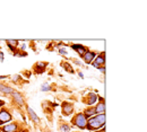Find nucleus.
Here are the masks:
<instances>
[{
    "mask_svg": "<svg viewBox=\"0 0 147 132\" xmlns=\"http://www.w3.org/2000/svg\"><path fill=\"white\" fill-rule=\"evenodd\" d=\"M86 123H87V119L84 115V113H78L73 119V124L76 125L79 129H86Z\"/></svg>",
    "mask_w": 147,
    "mask_h": 132,
    "instance_id": "obj_1",
    "label": "nucleus"
},
{
    "mask_svg": "<svg viewBox=\"0 0 147 132\" xmlns=\"http://www.w3.org/2000/svg\"><path fill=\"white\" fill-rule=\"evenodd\" d=\"M103 127H104V125H102V124L96 120L95 115L92 116V117H90V119L87 120V123H86V129H87V130H91V131H94V130L98 131V130L102 129Z\"/></svg>",
    "mask_w": 147,
    "mask_h": 132,
    "instance_id": "obj_2",
    "label": "nucleus"
},
{
    "mask_svg": "<svg viewBox=\"0 0 147 132\" xmlns=\"http://www.w3.org/2000/svg\"><path fill=\"white\" fill-rule=\"evenodd\" d=\"M11 119H13V116H11V114L9 113L7 110H1L0 111V125H2V124H6V123H8V122H10L11 121Z\"/></svg>",
    "mask_w": 147,
    "mask_h": 132,
    "instance_id": "obj_3",
    "label": "nucleus"
},
{
    "mask_svg": "<svg viewBox=\"0 0 147 132\" xmlns=\"http://www.w3.org/2000/svg\"><path fill=\"white\" fill-rule=\"evenodd\" d=\"M105 63V58H104V52H101V54H98L97 57H95V59L93 60L92 64L94 68H100V67H103Z\"/></svg>",
    "mask_w": 147,
    "mask_h": 132,
    "instance_id": "obj_4",
    "label": "nucleus"
},
{
    "mask_svg": "<svg viewBox=\"0 0 147 132\" xmlns=\"http://www.w3.org/2000/svg\"><path fill=\"white\" fill-rule=\"evenodd\" d=\"M61 107H62V114H63V115L69 116L70 114H73V112H74V105L73 104L65 102V103H62Z\"/></svg>",
    "mask_w": 147,
    "mask_h": 132,
    "instance_id": "obj_5",
    "label": "nucleus"
},
{
    "mask_svg": "<svg viewBox=\"0 0 147 132\" xmlns=\"http://www.w3.org/2000/svg\"><path fill=\"white\" fill-rule=\"evenodd\" d=\"M94 109H95V115L96 114H104V112H105V103H104L103 97H100V102L97 103V105Z\"/></svg>",
    "mask_w": 147,
    "mask_h": 132,
    "instance_id": "obj_6",
    "label": "nucleus"
},
{
    "mask_svg": "<svg viewBox=\"0 0 147 132\" xmlns=\"http://www.w3.org/2000/svg\"><path fill=\"white\" fill-rule=\"evenodd\" d=\"M3 132H17L18 131V124L17 123H8L7 125H2Z\"/></svg>",
    "mask_w": 147,
    "mask_h": 132,
    "instance_id": "obj_7",
    "label": "nucleus"
},
{
    "mask_svg": "<svg viewBox=\"0 0 147 132\" xmlns=\"http://www.w3.org/2000/svg\"><path fill=\"white\" fill-rule=\"evenodd\" d=\"M71 49H74L80 57H83V56L87 52V49H86L85 46L80 45V44H73V45H71Z\"/></svg>",
    "mask_w": 147,
    "mask_h": 132,
    "instance_id": "obj_8",
    "label": "nucleus"
},
{
    "mask_svg": "<svg viewBox=\"0 0 147 132\" xmlns=\"http://www.w3.org/2000/svg\"><path fill=\"white\" fill-rule=\"evenodd\" d=\"M13 97H14V101L16 102V104L19 105V106H24V104H25V102H24V98H23V96L19 94L18 92H13Z\"/></svg>",
    "mask_w": 147,
    "mask_h": 132,
    "instance_id": "obj_9",
    "label": "nucleus"
},
{
    "mask_svg": "<svg viewBox=\"0 0 147 132\" xmlns=\"http://www.w3.org/2000/svg\"><path fill=\"white\" fill-rule=\"evenodd\" d=\"M95 57H96V53H95V52L87 51V52L83 56V59H84V61H85L86 63H92L93 60L95 59Z\"/></svg>",
    "mask_w": 147,
    "mask_h": 132,
    "instance_id": "obj_10",
    "label": "nucleus"
},
{
    "mask_svg": "<svg viewBox=\"0 0 147 132\" xmlns=\"http://www.w3.org/2000/svg\"><path fill=\"white\" fill-rule=\"evenodd\" d=\"M6 43H7V45H8V48L13 51V52H15V50H16V48L18 46V41L17 40H7L6 41Z\"/></svg>",
    "mask_w": 147,
    "mask_h": 132,
    "instance_id": "obj_11",
    "label": "nucleus"
},
{
    "mask_svg": "<svg viewBox=\"0 0 147 132\" xmlns=\"http://www.w3.org/2000/svg\"><path fill=\"white\" fill-rule=\"evenodd\" d=\"M47 66H48L47 62H37L36 64H35V67H34L35 72H36V74H42V72L44 71V69H45Z\"/></svg>",
    "mask_w": 147,
    "mask_h": 132,
    "instance_id": "obj_12",
    "label": "nucleus"
},
{
    "mask_svg": "<svg viewBox=\"0 0 147 132\" xmlns=\"http://www.w3.org/2000/svg\"><path fill=\"white\" fill-rule=\"evenodd\" d=\"M26 109H27V113H28V115H30L31 120H32V121H34L35 123H38V122H40V119H38V116L36 115V113H35V112H34L30 106H27Z\"/></svg>",
    "mask_w": 147,
    "mask_h": 132,
    "instance_id": "obj_13",
    "label": "nucleus"
},
{
    "mask_svg": "<svg viewBox=\"0 0 147 132\" xmlns=\"http://www.w3.org/2000/svg\"><path fill=\"white\" fill-rule=\"evenodd\" d=\"M14 89L9 86H6L3 84H0V93L1 94H13Z\"/></svg>",
    "mask_w": 147,
    "mask_h": 132,
    "instance_id": "obj_14",
    "label": "nucleus"
},
{
    "mask_svg": "<svg viewBox=\"0 0 147 132\" xmlns=\"http://www.w3.org/2000/svg\"><path fill=\"white\" fill-rule=\"evenodd\" d=\"M60 66L67 71V72H70V74H74V69H73V67L68 63V62H66V61H62L61 63H60Z\"/></svg>",
    "mask_w": 147,
    "mask_h": 132,
    "instance_id": "obj_15",
    "label": "nucleus"
},
{
    "mask_svg": "<svg viewBox=\"0 0 147 132\" xmlns=\"http://www.w3.org/2000/svg\"><path fill=\"white\" fill-rule=\"evenodd\" d=\"M88 98H90V99L86 102V104H87V105H92L93 103H95V102L97 101V95L95 94V93H90V94H88Z\"/></svg>",
    "mask_w": 147,
    "mask_h": 132,
    "instance_id": "obj_16",
    "label": "nucleus"
},
{
    "mask_svg": "<svg viewBox=\"0 0 147 132\" xmlns=\"http://www.w3.org/2000/svg\"><path fill=\"white\" fill-rule=\"evenodd\" d=\"M84 115H85V116H86V119L88 120L90 117H92V116L95 115V109H94V107H88V109L85 111Z\"/></svg>",
    "mask_w": 147,
    "mask_h": 132,
    "instance_id": "obj_17",
    "label": "nucleus"
},
{
    "mask_svg": "<svg viewBox=\"0 0 147 132\" xmlns=\"http://www.w3.org/2000/svg\"><path fill=\"white\" fill-rule=\"evenodd\" d=\"M95 117H96V120H97L102 125L105 124V114H96Z\"/></svg>",
    "mask_w": 147,
    "mask_h": 132,
    "instance_id": "obj_18",
    "label": "nucleus"
},
{
    "mask_svg": "<svg viewBox=\"0 0 147 132\" xmlns=\"http://www.w3.org/2000/svg\"><path fill=\"white\" fill-rule=\"evenodd\" d=\"M60 131L70 132V125H68V124H61V125H60Z\"/></svg>",
    "mask_w": 147,
    "mask_h": 132,
    "instance_id": "obj_19",
    "label": "nucleus"
},
{
    "mask_svg": "<svg viewBox=\"0 0 147 132\" xmlns=\"http://www.w3.org/2000/svg\"><path fill=\"white\" fill-rule=\"evenodd\" d=\"M41 88H42V89H41L42 92H49V90H51V89H52V88H51V86H50V85H48V84H43Z\"/></svg>",
    "mask_w": 147,
    "mask_h": 132,
    "instance_id": "obj_20",
    "label": "nucleus"
},
{
    "mask_svg": "<svg viewBox=\"0 0 147 132\" xmlns=\"http://www.w3.org/2000/svg\"><path fill=\"white\" fill-rule=\"evenodd\" d=\"M11 79H13V81H14V82H18L19 81V79H20V77H19V76H13V77H11Z\"/></svg>",
    "mask_w": 147,
    "mask_h": 132,
    "instance_id": "obj_21",
    "label": "nucleus"
},
{
    "mask_svg": "<svg viewBox=\"0 0 147 132\" xmlns=\"http://www.w3.org/2000/svg\"><path fill=\"white\" fill-rule=\"evenodd\" d=\"M59 53H60V54H62V56H67V51H66L63 48H62V49H61V48L59 49Z\"/></svg>",
    "mask_w": 147,
    "mask_h": 132,
    "instance_id": "obj_22",
    "label": "nucleus"
},
{
    "mask_svg": "<svg viewBox=\"0 0 147 132\" xmlns=\"http://www.w3.org/2000/svg\"><path fill=\"white\" fill-rule=\"evenodd\" d=\"M17 56H19V57H26V56H27V53L22 51V52H19V54H17Z\"/></svg>",
    "mask_w": 147,
    "mask_h": 132,
    "instance_id": "obj_23",
    "label": "nucleus"
},
{
    "mask_svg": "<svg viewBox=\"0 0 147 132\" xmlns=\"http://www.w3.org/2000/svg\"><path fill=\"white\" fill-rule=\"evenodd\" d=\"M0 61H1V62L3 61V53H2V52H0Z\"/></svg>",
    "mask_w": 147,
    "mask_h": 132,
    "instance_id": "obj_24",
    "label": "nucleus"
},
{
    "mask_svg": "<svg viewBox=\"0 0 147 132\" xmlns=\"http://www.w3.org/2000/svg\"><path fill=\"white\" fill-rule=\"evenodd\" d=\"M98 69L101 70V72H103V74H104V70H105V69H104V66H103V67H100Z\"/></svg>",
    "mask_w": 147,
    "mask_h": 132,
    "instance_id": "obj_25",
    "label": "nucleus"
},
{
    "mask_svg": "<svg viewBox=\"0 0 147 132\" xmlns=\"http://www.w3.org/2000/svg\"><path fill=\"white\" fill-rule=\"evenodd\" d=\"M5 105V102L3 101H0V106H3Z\"/></svg>",
    "mask_w": 147,
    "mask_h": 132,
    "instance_id": "obj_26",
    "label": "nucleus"
},
{
    "mask_svg": "<svg viewBox=\"0 0 147 132\" xmlns=\"http://www.w3.org/2000/svg\"><path fill=\"white\" fill-rule=\"evenodd\" d=\"M78 75H79V77H80V78H84V75H83V74H82V72H79V74H78Z\"/></svg>",
    "mask_w": 147,
    "mask_h": 132,
    "instance_id": "obj_27",
    "label": "nucleus"
},
{
    "mask_svg": "<svg viewBox=\"0 0 147 132\" xmlns=\"http://www.w3.org/2000/svg\"><path fill=\"white\" fill-rule=\"evenodd\" d=\"M19 132H28L27 130H22V131H19Z\"/></svg>",
    "mask_w": 147,
    "mask_h": 132,
    "instance_id": "obj_28",
    "label": "nucleus"
},
{
    "mask_svg": "<svg viewBox=\"0 0 147 132\" xmlns=\"http://www.w3.org/2000/svg\"><path fill=\"white\" fill-rule=\"evenodd\" d=\"M102 132H104V130H103V131H102Z\"/></svg>",
    "mask_w": 147,
    "mask_h": 132,
    "instance_id": "obj_29",
    "label": "nucleus"
},
{
    "mask_svg": "<svg viewBox=\"0 0 147 132\" xmlns=\"http://www.w3.org/2000/svg\"><path fill=\"white\" fill-rule=\"evenodd\" d=\"M0 132H1V130H0Z\"/></svg>",
    "mask_w": 147,
    "mask_h": 132,
    "instance_id": "obj_30",
    "label": "nucleus"
}]
</instances>
